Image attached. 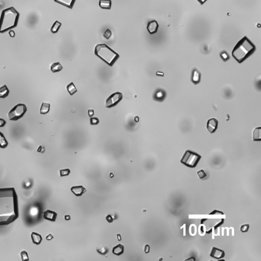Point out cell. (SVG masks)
Listing matches in <instances>:
<instances>
[{
  "label": "cell",
  "instance_id": "cell-1",
  "mask_svg": "<svg viewBox=\"0 0 261 261\" xmlns=\"http://www.w3.org/2000/svg\"><path fill=\"white\" fill-rule=\"evenodd\" d=\"M19 216L18 198L15 188H0V225H9Z\"/></svg>",
  "mask_w": 261,
  "mask_h": 261
},
{
  "label": "cell",
  "instance_id": "cell-2",
  "mask_svg": "<svg viewBox=\"0 0 261 261\" xmlns=\"http://www.w3.org/2000/svg\"><path fill=\"white\" fill-rule=\"evenodd\" d=\"M256 49L254 44L246 36H244L235 46L232 56L239 63H241L254 54Z\"/></svg>",
  "mask_w": 261,
  "mask_h": 261
},
{
  "label": "cell",
  "instance_id": "cell-3",
  "mask_svg": "<svg viewBox=\"0 0 261 261\" xmlns=\"http://www.w3.org/2000/svg\"><path fill=\"white\" fill-rule=\"evenodd\" d=\"M19 17V13L13 7L3 10L0 17V33H5L17 27Z\"/></svg>",
  "mask_w": 261,
  "mask_h": 261
},
{
  "label": "cell",
  "instance_id": "cell-4",
  "mask_svg": "<svg viewBox=\"0 0 261 261\" xmlns=\"http://www.w3.org/2000/svg\"><path fill=\"white\" fill-rule=\"evenodd\" d=\"M95 55L112 67L120 58V55L106 44H98L95 46Z\"/></svg>",
  "mask_w": 261,
  "mask_h": 261
},
{
  "label": "cell",
  "instance_id": "cell-5",
  "mask_svg": "<svg viewBox=\"0 0 261 261\" xmlns=\"http://www.w3.org/2000/svg\"><path fill=\"white\" fill-rule=\"evenodd\" d=\"M201 158L202 157L199 154L191 151H187L183 155L181 162L188 167L195 168Z\"/></svg>",
  "mask_w": 261,
  "mask_h": 261
},
{
  "label": "cell",
  "instance_id": "cell-6",
  "mask_svg": "<svg viewBox=\"0 0 261 261\" xmlns=\"http://www.w3.org/2000/svg\"><path fill=\"white\" fill-rule=\"evenodd\" d=\"M27 108L24 104H19L15 106L8 113V117L10 120L17 121L24 116L27 112Z\"/></svg>",
  "mask_w": 261,
  "mask_h": 261
},
{
  "label": "cell",
  "instance_id": "cell-7",
  "mask_svg": "<svg viewBox=\"0 0 261 261\" xmlns=\"http://www.w3.org/2000/svg\"><path fill=\"white\" fill-rule=\"evenodd\" d=\"M122 98L123 95L122 93L120 92L113 93L107 99L106 107L108 108H111L116 106L122 100Z\"/></svg>",
  "mask_w": 261,
  "mask_h": 261
},
{
  "label": "cell",
  "instance_id": "cell-8",
  "mask_svg": "<svg viewBox=\"0 0 261 261\" xmlns=\"http://www.w3.org/2000/svg\"><path fill=\"white\" fill-rule=\"evenodd\" d=\"M225 255V252L223 250L219 249L215 247H213L212 251L210 254V256L217 260H219L224 258Z\"/></svg>",
  "mask_w": 261,
  "mask_h": 261
},
{
  "label": "cell",
  "instance_id": "cell-9",
  "mask_svg": "<svg viewBox=\"0 0 261 261\" xmlns=\"http://www.w3.org/2000/svg\"><path fill=\"white\" fill-rule=\"evenodd\" d=\"M218 120L214 118H211L208 120L207 124V130L211 133H214L217 130L218 128Z\"/></svg>",
  "mask_w": 261,
  "mask_h": 261
},
{
  "label": "cell",
  "instance_id": "cell-10",
  "mask_svg": "<svg viewBox=\"0 0 261 261\" xmlns=\"http://www.w3.org/2000/svg\"><path fill=\"white\" fill-rule=\"evenodd\" d=\"M159 28V24L156 20H154L149 22L147 26V30L149 34H153L156 33Z\"/></svg>",
  "mask_w": 261,
  "mask_h": 261
},
{
  "label": "cell",
  "instance_id": "cell-11",
  "mask_svg": "<svg viewBox=\"0 0 261 261\" xmlns=\"http://www.w3.org/2000/svg\"><path fill=\"white\" fill-rule=\"evenodd\" d=\"M71 190L76 196H81L86 191V189L82 186H77L72 187Z\"/></svg>",
  "mask_w": 261,
  "mask_h": 261
},
{
  "label": "cell",
  "instance_id": "cell-12",
  "mask_svg": "<svg viewBox=\"0 0 261 261\" xmlns=\"http://www.w3.org/2000/svg\"><path fill=\"white\" fill-rule=\"evenodd\" d=\"M57 217V213L51 210H46L44 213V218L45 219L51 221H55Z\"/></svg>",
  "mask_w": 261,
  "mask_h": 261
},
{
  "label": "cell",
  "instance_id": "cell-13",
  "mask_svg": "<svg viewBox=\"0 0 261 261\" xmlns=\"http://www.w3.org/2000/svg\"><path fill=\"white\" fill-rule=\"evenodd\" d=\"M54 1L61 5H63L66 7L71 9L73 7L76 0H54Z\"/></svg>",
  "mask_w": 261,
  "mask_h": 261
},
{
  "label": "cell",
  "instance_id": "cell-14",
  "mask_svg": "<svg viewBox=\"0 0 261 261\" xmlns=\"http://www.w3.org/2000/svg\"><path fill=\"white\" fill-rule=\"evenodd\" d=\"M124 252V246L122 244H118L112 249V253L116 256H120Z\"/></svg>",
  "mask_w": 261,
  "mask_h": 261
},
{
  "label": "cell",
  "instance_id": "cell-15",
  "mask_svg": "<svg viewBox=\"0 0 261 261\" xmlns=\"http://www.w3.org/2000/svg\"><path fill=\"white\" fill-rule=\"evenodd\" d=\"M31 237L32 242L34 244H36V245H39L41 243L42 240V238L40 235L37 234L36 233L33 232L31 234Z\"/></svg>",
  "mask_w": 261,
  "mask_h": 261
},
{
  "label": "cell",
  "instance_id": "cell-16",
  "mask_svg": "<svg viewBox=\"0 0 261 261\" xmlns=\"http://www.w3.org/2000/svg\"><path fill=\"white\" fill-rule=\"evenodd\" d=\"M191 81L194 84H198L200 81V72L194 69L192 72Z\"/></svg>",
  "mask_w": 261,
  "mask_h": 261
},
{
  "label": "cell",
  "instance_id": "cell-17",
  "mask_svg": "<svg viewBox=\"0 0 261 261\" xmlns=\"http://www.w3.org/2000/svg\"><path fill=\"white\" fill-rule=\"evenodd\" d=\"M111 0H100L99 6L101 8L105 9H110L111 7Z\"/></svg>",
  "mask_w": 261,
  "mask_h": 261
},
{
  "label": "cell",
  "instance_id": "cell-18",
  "mask_svg": "<svg viewBox=\"0 0 261 261\" xmlns=\"http://www.w3.org/2000/svg\"><path fill=\"white\" fill-rule=\"evenodd\" d=\"M9 94V90L8 89L7 86L4 85L0 87V98H4L7 97Z\"/></svg>",
  "mask_w": 261,
  "mask_h": 261
},
{
  "label": "cell",
  "instance_id": "cell-19",
  "mask_svg": "<svg viewBox=\"0 0 261 261\" xmlns=\"http://www.w3.org/2000/svg\"><path fill=\"white\" fill-rule=\"evenodd\" d=\"M50 110V104L49 103H46V102H42V103L40 110V113L42 114H46L47 113H49Z\"/></svg>",
  "mask_w": 261,
  "mask_h": 261
},
{
  "label": "cell",
  "instance_id": "cell-20",
  "mask_svg": "<svg viewBox=\"0 0 261 261\" xmlns=\"http://www.w3.org/2000/svg\"><path fill=\"white\" fill-rule=\"evenodd\" d=\"M63 69V66L59 62H55L52 64L51 66V70L53 73L60 71Z\"/></svg>",
  "mask_w": 261,
  "mask_h": 261
},
{
  "label": "cell",
  "instance_id": "cell-21",
  "mask_svg": "<svg viewBox=\"0 0 261 261\" xmlns=\"http://www.w3.org/2000/svg\"><path fill=\"white\" fill-rule=\"evenodd\" d=\"M8 145L7 140L2 133L0 132V147L2 149H5Z\"/></svg>",
  "mask_w": 261,
  "mask_h": 261
},
{
  "label": "cell",
  "instance_id": "cell-22",
  "mask_svg": "<svg viewBox=\"0 0 261 261\" xmlns=\"http://www.w3.org/2000/svg\"><path fill=\"white\" fill-rule=\"evenodd\" d=\"M66 89L71 95H73L75 93L77 92V89L73 82H71L70 84H69L67 86Z\"/></svg>",
  "mask_w": 261,
  "mask_h": 261
},
{
  "label": "cell",
  "instance_id": "cell-23",
  "mask_svg": "<svg viewBox=\"0 0 261 261\" xmlns=\"http://www.w3.org/2000/svg\"><path fill=\"white\" fill-rule=\"evenodd\" d=\"M61 23L57 20L55 22H54V24H53L52 27H51V31L53 33H56L59 30L61 27Z\"/></svg>",
  "mask_w": 261,
  "mask_h": 261
},
{
  "label": "cell",
  "instance_id": "cell-24",
  "mask_svg": "<svg viewBox=\"0 0 261 261\" xmlns=\"http://www.w3.org/2000/svg\"><path fill=\"white\" fill-rule=\"evenodd\" d=\"M261 128H258L254 130V141L261 140Z\"/></svg>",
  "mask_w": 261,
  "mask_h": 261
},
{
  "label": "cell",
  "instance_id": "cell-25",
  "mask_svg": "<svg viewBox=\"0 0 261 261\" xmlns=\"http://www.w3.org/2000/svg\"><path fill=\"white\" fill-rule=\"evenodd\" d=\"M96 251L98 254H100L102 255H105L106 254H107L108 252L109 249L107 247L101 246L96 249Z\"/></svg>",
  "mask_w": 261,
  "mask_h": 261
},
{
  "label": "cell",
  "instance_id": "cell-26",
  "mask_svg": "<svg viewBox=\"0 0 261 261\" xmlns=\"http://www.w3.org/2000/svg\"><path fill=\"white\" fill-rule=\"evenodd\" d=\"M59 172H60V176L62 177V176H68L71 173V170L69 169H64L60 170Z\"/></svg>",
  "mask_w": 261,
  "mask_h": 261
},
{
  "label": "cell",
  "instance_id": "cell-27",
  "mask_svg": "<svg viewBox=\"0 0 261 261\" xmlns=\"http://www.w3.org/2000/svg\"><path fill=\"white\" fill-rule=\"evenodd\" d=\"M20 256L22 261H29L28 254L26 251H22L20 253Z\"/></svg>",
  "mask_w": 261,
  "mask_h": 261
},
{
  "label": "cell",
  "instance_id": "cell-28",
  "mask_svg": "<svg viewBox=\"0 0 261 261\" xmlns=\"http://www.w3.org/2000/svg\"><path fill=\"white\" fill-rule=\"evenodd\" d=\"M220 57L222 59V60L224 61H226L228 60L229 58V55L227 54V53L225 52H222L220 54Z\"/></svg>",
  "mask_w": 261,
  "mask_h": 261
},
{
  "label": "cell",
  "instance_id": "cell-29",
  "mask_svg": "<svg viewBox=\"0 0 261 261\" xmlns=\"http://www.w3.org/2000/svg\"><path fill=\"white\" fill-rule=\"evenodd\" d=\"M90 122L91 125H97L99 124L100 121L96 117H92L90 119Z\"/></svg>",
  "mask_w": 261,
  "mask_h": 261
},
{
  "label": "cell",
  "instance_id": "cell-30",
  "mask_svg": "<svg viewBox=\"0 0 261 261\" xmlns=\"http://www.w3.org/2000/svg\"><path fill=\"white\" fill-rule=\"evenodd\" d=\"M249 229V225L248 224H246V225H242L241 227H240V231L242 233H245V232H248Z\"/></svg>",
  "mask_w": 261,
  "mask_h": 261
},
{
  "label": "cell",
  "instance_id": "cell-31",
  "mask_svg": "<svg viewBox=\"0 0 261 261\" xmlns=\"http://www.w3.org/2000/svg\"><path fill=\"white\" fill-rule=\"evenodd\" d=\"M197 173H198V176H199V177L201 179L205 178L207 176V174L204 170H200L198 171Z\"/></svg>",
  "mask_w": 261,
  "mask_h": 261
},
{
  "label": "cell",
  "instance_id": "cell-32",
  "mask_svg": "<svg viewBox=\"0 0 261 261\" xmlns=\"http://www.w3.org/2000/svg\"><path fill=\"white\" fill-rule=\"evenodd\" d=\"M111 35H112V32L110 31V30L108 29L106 30V31L104 33V36L105 37V38H106V39H108L111 37Z\"/></svg>",
  "mask_w": 261,
  "mask_h": 261
},
{
  "label": "cell",
  "instance_id": "cell-33",
  "mask_svg": "<svg viewBox=\"0 0 261 261\" xmlns=\"http://www.w3.org/2000/svg\"><path fill=\"white\" fill-rule=\"evenodd\" d=\"M217 214L224 215V213L221 212V211H218V210H214V211H213V212L210 213V214H209V215H217Z\"/></svg>",
  "mask_w": 261,
  "mask_h": 261
},
{
  "label": "cell",
  "instance_id": "cell-34",
  "mask_svg": "<svg viewBox=\"0 0 261 261\" xmlns=\"http://www.w3.org/2000/svg\"><path fill=\"white\" fill-rule=\"evenodd\" d=\"M224 221H225V219L222 218V219H221V220L215 225V227H214V229H215V231H216V230L218 227H219L220 226H221L224 223Z\"/></svg>",
  "mask_w": 261,
  "mask_h": 261
},
{
  "label": "cell",
  "instance_id": "cell-35",
  "mask_svg": "<svg viewBox=\"0 0 261 261\" xmlns=\"http://www.w3.org/2000/svg\"><path fill=\"white\" fill-rule=\"evenodd\" d=\"M106 219L109 223H111L113 221V219L112 217L111 216V215H107L106 217Z\"/></svg>",
  "mask_w": 261,
  "mask_h": 261
},
{
  "label": "cell",
  "instance_id": "cell-36",
  "mask_svg": "<svg viewBox=\"0 0 261 261\" xmlns=\"http://www.w3.org/2000/svg\"><path fill=\"white\" fill-rule=\"evenodd\" d=\"M6 124V122L5 120L3 118H0V128L4 127Z\"/></svg>",
  "mask_w": 261,
  "mask_h": 261
},
{
  "label": "cell",
  "instance_id": "cell-37",
  "mask_svg": "<svg viewBox=\"0 0 261 261\" xmlns=\"http://www.w3.org/2000/svg\"><path fill=\"white\" fill-rule=\"evenodd\" d=\"M150 251V247L149 245H146L144 247V251L146 254H148Z\"/></svg>",
  "mask_w": 261,
  "mask_h": 261
},
{
  "label": "cell",
  "instance_id": "cell-38",
  "mask_svg": "<svg viewBox=\"0 0 261 261\" xmlns=\"http://www.w3.org/2000/svg\"><path fill=\"white\" fill-rule=\"evenodd\" d=\"M88 114L89 117H92V116H93V115H94V110H93V109H89V110H88Z\"/></svg>",
  "mask_w": 261,
  "mask_h": 261
},
{
  "label": "cell",
  "instance_id": "cell-39",
  "mask_svg": "<svg viewBox=\"0 0 261 261\" xmlns=\"http://www.w3.org/2000/svg\"><path fill=\"white\" fill-rule=\"evenodd\" d=\"M161 95H163V93H161V92H159V93H158L156 94V97L158 99H160L161 98H163V96H161Z\"/></svg>",
  "mask_w": 261,
  "mask_h": 261
},
{
  "label": "cell",
  "instance_id": "cell-40",
  "mask_svg": "<svg viewBox=\"0 0 261 261\" xmlns=\"http://www.w3.org/2000/svg\"><path fill=\"white\" fill-rule=\"evenodd\" d=\"M9 34L10 37H14L15 36V32H14V31H13L12 30H9Z\"/></svg>",
  "mask_w": 261,
  "mask_h": 261
},
{
  "label": "cell",
  "instance_id": "cell-41",
  "mask_svg": "<svg viewBox=\"0 0 261 261\" xmlns=\"http://www.w3.org/2000/svg\"><path fill=\"white\" fill-rule=\"evenodd\" d=\"M53 238H54V237H53V236L52 235L49 234L47 236H46V239L47 240H49V241H50V240H52V239H53Z\"/></svg>",
  "mask_w": 261,
  "mask_h": 261
},
{
  "label": "cell",
  "instance_id": "cell-42",
  "mask_svg": "<svg viewBox=\"0 0 261 261\" xmlns=\"http://www.w3.org/2000/svg\"><path fill=\"white\" fill-rule=\"evenodd\" d=\"M198 2L200 3L201 5H203L205 2L207 1V0H197Z\"/></svg>",
  "mask_w": 261,
  "mask_h": 261
},
{
  "label": "cell",
  "instance_id": "cell-43",
  "mask_svg": "<svg viewBox=\"0 0 261 261\" xmlns=\"http://www.w3.org/2000/svg\"><path fill=\"white\" fill-rule=\"evenodd\" d=\"M64 219H65V220H67H67H71V216L69 215H65V217H64Z\"/></svg>",
  "mask_w": 261,
  "mask_h": 261
},
{
  "label": "cell",
  "instance_id": "cell-44",
  "mask_svg": "<svg viewBox=\"0 0 261 261\" xmlns=\"http://www.w3.org/2000/svg\"><path fill=\"white\" fill-rule=\"evenodd\" d=\"M186 261H195V259L194 258V257H191L190 258H189L188 259H186L185 260Z\"/></svg>",
  "mask_w": 261,
  "mask_h": 261
},
{
  "label": "cell",
  "instance_id": "cell-45",
  "mask_svg": "<svg viewBox=\"0 0 261 261\" xmlns=\"http://www.w3.org/2000/svg\"><path fill=\"white\" fill-rule=\"evenodd\" d=\"M134 120L136 122H139V117H138V116H136V117H135Z\"/></svg>",
  "mask_w": 261,
  "mask_h": 261
},
{
  "label": "cell",
  "instance_id": "cell-46",
  "mask_svg": "<svg viewBox=\"0 0 261 261\" xmlns=\"http://www.w3.org/2000/svg\"><path fill=\"white\" fill-rule=\"evenodd\" d=\"M207 218L202 219V220H201V222H200V223H201V224H203V223H204V222H205V221H206V220H207Z\"/></svg>",
  "mask_w": 261,
  "mask_h": 261
},
{
  "label": "cell",
  "instance_id": "cell-47",
  "mask_svg": "<svg viewBox=\"0 0 261 261\" xmlns=\"http://www.w3.org/2000/svg\"><path fill=\"white\" fill-rule=\"evenodd\" d=\"M200 231L202 233H204V227H203V226H202V227H200Z\"/></svg>",
  "mask_w": 261,
  "mask_h": 261
},
{
  "label": "cell",
  "instance_id": "cell-48",
  "mask_svg": "<svg viewBox=\"0 0 261 261\" xmlns=\"http://www.w3.org/2000/svg\"><path fill=\"white\" fill-rule=\"evenodd\" d=\"M117 238H118V239L119 241H120L121 240V236L120 235V234L117 235Z\"/></svg>",
  "mask_w": 261,
  "mask_h": 261
},
{
  "label": "cell",
  "instance_id": "cell-49",
  "mask_svg": "<svg viewBox=\"0 0 261 261\" xmlns=\"http://www.w3.org/2000/svg\"><path fill=\"white\" fill-rule=\"evenodd\" d=\"M42 146H40V147H39V148H38V149H37V151H38V152H40V151H41L40 150H42Z\"/></svg>",
  "mask_w": 261,
  "mask_h": 261
}]
</instances>
